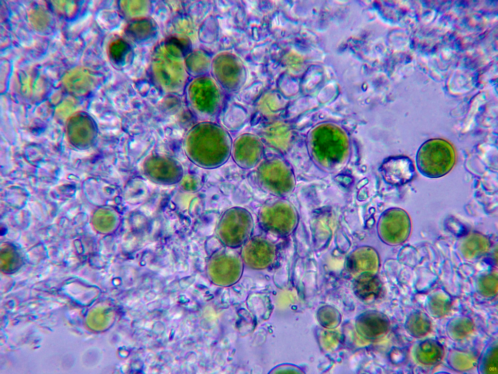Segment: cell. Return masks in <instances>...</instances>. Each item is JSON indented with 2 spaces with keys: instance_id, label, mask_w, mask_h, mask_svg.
I'll return each instance as SVG.
<instances>
[{
  "instance_id": "8992f818",
  "label": "cell",
  "mask_w": 498,
  "mask_h": 374,
  "mask_svg": "<svg viewBox=\"0 0 498 374\" xmlns=\"http://www.w3.org/2000/svg\"><path fill=\"white\" fill-rule=\"evenodd\" d=\"M275 244L262 236L250 237L242 246L240 256L249 265L262 268L270 264L276 258Z\"/></svg>"
},
{
  "instance_id": "7c38bea8",
  "label": "cell",
  "mask_w": 498,
  "mask_h": 374,
  "mask_svg": "<svg viewBox=\"0 0 498 374\" xmlns=\"http://www.w3.org/2000/svg\"><path fill=\"white\" fill-rule=\"evenodd\" d=\"M408 333L415 337L426 336L431 329V321L427 315L421 311L411 313L408 316L406 323Z\"/></svg>"
},
{
  "instance_id": "8fae6325",
  "label": "cell",
  "mask_w": 498,
  "mask_h": 374,
  "mask_svg": "<svg viewBox=\"0 0 498 374\" xmlns=\"http://www.w3.org/2000/svg\"><path fill=\"white\" fill-rule=\"evenodd\" d=\"M392 172L396 180L401 183L409 181L414 176L415 167L412 160L405 156H399L390 160L387 167Z\"/></svg>"
},
{
  "instance_id": "277c9868",
  "label": "cell",
  "mask_w": 498,
  "mask_h": 374,
  "mask_svg": "<svg viewBox=\"0 0 498 374\" xmlns=\"http://www.w3.org/2000/svg\"><path fill=\"white\" fill-rule=\"evenodd\" d=\"M258 218L264 229L279 236L287 235L294 226L293 209L286 200L281 197L266 201L259 210Z\"/></svg>"
},
{
  "instance_id": "7a4b0ae2",
  "label": "cell",
  "mask_w": 498,
  "mask_h": 374,
  "mask_svg": "<svg viewBox=\"0 0 498 374\" xmlns=\"http://www.w3.org/2000/svg\"><path fill=\"white\" fill-rule=\"evenodd\" d=\"M253 229V220L250 212L236 206L223 213L216 227V235L225 247L236 249L250 238Z\"/></svg>"
},
{
  "instance_id": "52a82bcc",
  "label": "cell",
  "mask_w": 498,
  "mask_h": 374,
  "mask_svg": "<svg viewBox=\"0 0 498 374\" xmlns=\"http://www.w3.org/2000/svg\"><path fill=\"white\" fill-rule=\"evenodd\" d=\"M227 247L216 251L211 264L216 279L232 280L238 277L241 267V257L235 250Z\"/></svg>"
},
{
  "instance_id": "5bb4252c",
  "label": "cell",
  "mask_w": 498,
  "mask_h": 374,
  "mask_svg": "<svg viewBox=\"0 0 498 374\" xmlns=\"http://www.w3.org/2000/svg\"><path fill=\"white\" fill-rule=\"evenodd\" d=\"M448 362L453 369L458 371H467L471 369L476 363L474 355L467 352L454 350L448 357Z\"/></svg>"
},
{
  "instance_id": "2e32d148",
  "label": "cell",
  "mask_w": 498,
  "mask_h": 374,
  "mask_svg": "<svg viewBox=\"0 0 498 374\" xmlns=\"http://www.w3.org/2000/svg\"><path fill=\"white\" fill-rule=\"evenodd\" d=\"M486 277L481 280L478 284L479 293L485 297H493L497 293V280L494 276Z\"/></svg>"
},
{
  "instance_id": "3957f363",
  "label": "cell",
  "mask_w": 498,
  "mask_h": 374,
  "mask_svg": "<svg viewBox=\"0 0 498 374\" xmlns=\"http://www.w3.org/2000/svg\"><path fill=\"white\" fill-rule=\"evenodd\" d=\"M256 180L265 192L283 198L290 191L292 179L286 163L278 156L263 159L257 166Z\"/></svg>"
},
{
  "instance_id": "30bf717a",
  "label": "cell",
  "mask_w": 498,
  "mask_h": 374,
  "mask_svg": "<svg viewBox=\"0 0 498 374\" xmlns=\"http://www.w3.org/2000/svg\"><path fill=\"white\" fill-rule=\"evenodd\" d=\"M450 306L449 296L445 292L440 291L431 293L425 304L427 311L435 318L445 316L448 312Z\"/></svg>"
},
{
  "instance_id": "9c48e42d",
  "label": "cell",
  "mask_w": 498,
  "mask_h": 374,
  "mask_svg": "<svg viewBox=\"0 0 498 374\" xmlns=\"http://www.w3.org/2000/svg\"><path fill=\"white\" fill-rule=\"evenodd\" d=\"M288 134L286 125L282 121H275L262 128L261 139L273 149L282 151L286 148Z\"/></svg>"
},
{
  "instance_id": "ba28073f",
  "label": "cell",
  "mask_w": 498,
  "mask_h": 374,
  "mask_svg": "<svg viewBox=\"0 0 498 374\" xmlns=\"http://www.w3.org/2000/svg\"><path fill=\"white\" fill-rule=\"evenodd\" d=\"M444 350L442 344L433 339H427L419 343L414 349L416 360L424 365H433L442 359Z\"/></svg>"
},
{
  "instance_id": "9a60e30c",
  "label": "cell",
  "mask_w": 498,
  "mask_h": 374,
  "mask_svg": "<svg viewBox=\"0 0 498 374\" xmlns=\"http://www.w3.org/2000/svg\"><path fill=\"white\" fill-rule=\"evenodd\" d=\"M497 346L487 350L480 363V370L484 374H497L498 371V351Z\"/></svg>"
},
{
  "instance_id": "5b68a950",
  "label": "cell",
  "mask_w": 498,
  "mask_h": 374,
  "mask_svg": "<svg viewBox=\"0 0 498 374\" xmlns=\"http://www.w3.org/2000/svg\"><path fill=\"white\" fill-rule=\"evenodd\" d=\"M264 154V142L255 134L243 133L232 141L231 155L236 164L242 168L256 167L263 160Z\"/></svg>"
},
{
  "instance_id": "4fadbf2b",
  "label": "cell",
  "mask_w": 498,
  "mask_h": 374,
  "mask_svg": "<svg viewBox=\"0 0 498 374\" xmlns=\"http://www.w3.org/2000/svg\"><path fill=\"white\" fill-rule=\"evenodd\" d=\"M472 320L465 316H457L450 319L446 325V333L452 340L462 339L468 335L474 329Z\"/></svg>"
},
{
  "instance_id": "6da1fadb",
  "label": "cell",
  "mask_w": 498,
  "mask_h": 374,
  "mask_svg": "<svg viewBox=\"0 0 498 374\" xmlns=\"http://www.w3.org/2000/svg\"><path fill=\"white\" fill-rule=\"evenodd\" d=\"M456 154L453 146L447 141L433 138L425 142L419 148L416 156L418 170L430 178L444 176L453 168Z\"/></svg>"
}]
</instances>
